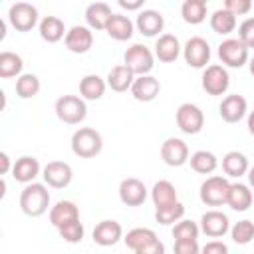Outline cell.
<instances>
[{
    "instance_id": "cell-1",
    "label": "cell",
    "mask_w": 254,
    "mask_h": 254,
    "mask_svg": "<svg viewBox=\"0 0 254 254\" xmlns=\"http://www.w3.org/2000/svg\"><path fill=\"white\" fill-rule=\"evenodd\" d=\"M50 206V192L46 183H30L20 192V208L26 216L38 218Z\"/></svg>"
},
{
    "instance_id": "cell-2",
    "label": "cell",
    "mask_w": 254,
    "mask_h": 254,
    "mask_svg": "<svg viewBox=\"0 0 254 254\" xmlns=\"http://www.w3.org/2000/svg\"><path fill=\"white\" fill-rule=\"evenodd\" d=\"M101 149H103L101 133L95 131L93 127H79L71 135V151L79 159H93L101 153Z\"/></svg>"
},
{
    "instance_id": "cell-3",
    "label": "cell",
    "mask_w": 254,
    "mask_h": 254,
    "mask_svg": "<svg viewBox=\"0 0 254 254\" xmlns=\"http://www.w3.org/2000/svg\"><path fill=\"white\" fill-rule=\"evenodd\" d=\"M123 64L135 73V77L151 75V69L155 67V52H151L143 44H133V46H129L125 50Z\"/></svg>"
},
{
    "instance_id": "cell-4",
    "label": "cell",
    "mask_w": 254,
    "mask_h": 254,
    "mask_svg": "<svg viewBox=\"0 0 254 254\" xmlns=\"http://www.w3.org/2000/svg\"><path fill=\"white\" fill-rule=\"evenodd\" d=\"M56 115L60 121L67 125H79L87 115V105L83 97L77 95H62L56 101Z\"/></svg>"
},
{
    "instance_id": "cell-5",
    "label": "cell",
    "mask_w": 254,
    "mask_h": 254,
    "mask_svg": "<svg viewBox=\"0 0 254 254\" xmlns=\"http://www.w3.org/2000/svg\"><path fill=\"white\" fill-rule=\"evenodd\" d=\"M228 190H230L228 179L222 175H212L200 185L198 196L206 206H222L228 200Z\"/></svg>"
},
{
    "instance_id": "cell-6",
    "label": "cell",
    "mask_w": 254,
    "mask_h": 254,
    "mask_svg": "<svg viewBox=\"0 0 254 254\" xmlns=\"http://www.w3.org/2000/svg\"><path fill=\"white\" fill-rule=\"evenodd\" d=\"M177 127L187 135H196L204 127V113L194 103H181L175 113Z\"/></svg>"
},
{
    "instance_id": "cell-7",
    "label": "cell",
    "mask_w": 254,
    "mask_h": 254,
    "mask_svg": "<svg viewBox=\"0 0 254 254\" xmlns=\"http://www.w3.org/2000/svg\"><path fill=\"white\" fill-rule=\"evenodd\" d=\"M8 22L16 32H30L38 24V8L30 2H16L8 10Z\"/></svg>"
},
{
    "instance_id": "cell-8",
    "label": "cell",
    "mask_w": 254,
    "mask_h": 254,
    "mask_svg": "<svg viewBox=\"0 0 254 254\" xmlns=\"http://www.w3.org/2000/svg\"><path fill=\"white\" fill-rule=\"evenodd\" d=\"M183 58L187 62V65L194 67V69H202L208 67L210 62V46L202 36H192L187 40V44L183 46Z\"/></svg>"
},
{
    "instance_id": "cell-9",
    "label": "cell",
    "mask_w": 254,
    "mask_h": 254,
    "mask_svg": "<svg viewBox=\"0 0 254 254\" xmlns=\"http://www.w3.org/2000/svg\"><path fill=\"white\" fill-rule=\"evenodd\" d=\"M218 60L224 67H242L248 58V48L238 38H226L218 44Z\"/></svg>"
},
{
    "instance_id": "cell-10",
    "label": "cell",
    "mask_w": 254,
    "mask_h": 254,
    "mask_svg": "<svg viewBox=\"0 0 254 254\" xmlns=\"http://www.w3.org/2000/svg\"><path fill=\"white\" fill-rule=\"evenodd\" d=\"M200 85L208 95H224L228 91V85H230V75H228L224 65L212 64V65L204 67L202 77H200Z\"/></svg>"
},
{
    "instance_id": "cell-11",
    "label": "cell",
    "mask_w": 254,
    "mask_h": 254,
    "mask_svg": "<svg viewBox=\"0 0 254 254\" xmlns=\"http://www.w3.org/2000/svg\"><path fill=\"white\" fill-rule=\"evenodd\" d=\"M42 177L44 183L52 189H65L71 179H73V171L65 161H50L44 169H42Z\"/></svg>"
},
{
    "instance_id": "cell-12",
    "label": "cell",
    "mask_w": 254,
    "mask_h": 254,
    "mask_svg": "<svg viewBox=\"0 0 254 254\" xmlns=\"http://www.w3.org/2000/svg\"><path fill=\"white\" fill-rule=\"evenodd\" d=\"M161 159L169 167H183L189 161V147L179 137H169L161 145Z\"/></svg>"
},
{
    "instance_id": "cell-13",
    "label": "cell",
    "mask_w": 254,
    "mask_h": 254,
    "mask_svg": "<svg viewBox=\"0 0 254 254\" xmlns=\"http://www.w3.org/2000/svg\"><path fill=\"white\" fill-rule=\"evenodd\" d=\"M119 200L125 206H141L147 200V187L135 177H127L119 185Z\"/></svg>"
},
{
    "instance_id": "cell-14",
    "label": "cell",
    "mask_w": 254,
    "mask_h": 254,
    "mask_svg": "<svg viewBox=\"0 0 254 254\" xmlns=\"http://www.w3.org/2000/svg\"><path fill=\"white\" fill-rule=\"evenodd\" d=\"M200 232L206 234L208 238H220L224 236L228 230H230V220L224 212L212 208V210H206L202 216H200Z\"/></svg>"
},
{
    "instance_id": "cell-15",
    "label": "cell",
    "mask_w": 254,
    "mask_h": 254,
    "mask_svg": "<svg viewBox=\"0 0 254 254\" xmlns=\"http://www.w3.org/2000/svg\"><path fill=\"white\" fill-rule=\"evenodd\" d=\"M64 44L71 54H87L93 46V32L87 26H71L64 38Z\"/></svg>"
},
{
    "instance_id": "cell-16",
    "label": "cell",
    "mask_w": 254,
    "mask_h": 254,
    "mask_svg": "<svg viewBox=\"0 0 254 254\" xmlns=\"http://www.w3.org/2000/svg\"><path fill=\"white\" fill-rule=\"evenodd\" d=\"M248 111V101L238 95V93H230L226 97H222L220 105H218V113L222 117V121L226 123H238Z\"/></svg>"
},
{
    "instance_id": "cell-17",
    "label": "cell",
    "mask_w": 254,
    "mask_h": 254,
    "mask_svg": "<svg viewBox=\"0 0 254 254\" xmlns=\"http://www.w3.org/2000/svg\"><path fill=\"white\" fill-rule=\"evenodd\" d=\"M135 28L145 38H155V36H161L163 28H165V18H163V14L159 10L147 8V10H141L139 12L137 22H135Z\"/></svg>"
},
{
    "instance_id": "cell-18",
    "label": "cell",
    "mask_w": 254,
    "mask_h": 254,
    "mask_svg": "<svg viewBox=\"0 0 254 254\" xmlns=\"http://www.w3.org/2000/svg\"><path fill=\"white\" fill-rule=\"evenodd\" d=\"M183 54V46L175 34H161L155 42V58L163 64H173Z\"/></svg>"
},
{
    "instance_id": "cell-19",
    "label": "cell",
    "mask_w": 254,
    "mask_h": 254,
    "mask_svg": "<svg viewBox=\"0 0 254 254\" xmlns=\"http://www.w3.org/2000/svg\"><path fill=\"white\" fill-rule=\"evenodd\" d=\"M91 236L99 246H113L123 238V226L117 220H101L95 224Z\"/></svg>"
},
{
    "instance_id": "cell-20",
    "label": "cell",
    "mask_w": 254,
    "mask_h": 254,
    "mask_svg": "<svg viewBox=\"0 0 254 254\" xmlns=\"http://www.w3.org/2000/svg\"><path fill=\"white\" fill-rule=\"evenodd\" d=\"M159 91H161V83L153 75H139V77H135V81L131 85V95L143 103L153 101L159 95Z\"/></svg>"
},
{
    "instance_id": "cell-21",
    "label": "cell",
    "mask_w": 254,
    "mask_h": 254,
    "mask_svg": "<svg viewBox=\"0 0 254 254\" xmlns=\"http://www.w3.org/2000/svg\"><path fill=\"white\" fill-rule=\"evenodd\" d=\"M107 81V87L111 91H117V93H123V91H131V85L135 81V73L125 65V64H119V65H113L105 77Z\"/></svg>"
},
{
    "instance_id": "cell-22",
    "label": "cell",
    "mask_w": 254,
    "mask_h": 254,
    "mask_svg": "<svg viewBox=\"0 0 254 254\" xmlns=\"http://www.w3.org/2000/svg\"><path fill=\"white\" fill-rule=\"evenodd\" d=\"M40 163L36 157H30V155H24L20 159H16L14 167H12V177L14 181L18 183H24V185H30L34 183V179L40 175Z\"/></svg>"
},
{
    "instance_id": "cell-23",
    "label": "cell",
    "mask_w": 254,
    "mask_h": 254,
    "mask_svg": "<svg viewBox=\"0 0 254 254\" xmlns=\"http://www.w3.org/2000/svg\"><path fill=\"white\" fill-rule=\"evenodd\" d=\"M38 32H40V38L48 44H56L62 38H65V34H67V30L64 26V20L58 18V16H44L40 20Z\"/></svg>"
},
{
    "instance_id": "cell-24",
    "label": "cell",
    "mask_w": 254,
    "mask_h": 254,
    "mask_svg": "<svg viewBox=\"0 0 254 254\" xmlns=\"http://www.w3.org/2000/svg\"><path fill=\"white\" fill-rule=\"evenodd\" d=\"M226 204L236 212L248 210L252 206V189L248 185H244V183H230Z\"/></svg>"
},
{
    "instance_id": "cell-25",
    "label": "cell",
    "mask_w": 254,
    "mask_h": 254,
    "mask_svg": "<svg viewBox=\"0 0 254 254\" xmlns=\"http://www.w3.org/2000/svg\"><path fill=\"white\" fill-rule=\"evenodd\" d=\"M113 12L105 2H93L85 8V22L91 30H105Z\"/></svg>"
},
{
    "instance_id": "cell-26",
    "label": "cell",
    "mask_w": 254,
    "mask_h": 254,
    "mask_svg": "<svg viewBox=\"0 0 254 254\" xmlns=\"http://www.w3.org/2000/svg\"><path fill=\"white\" fill-rule=\"evenodd\" d=\"M105 32L115 42H127V40H131V36L135 32V24L129 20V16L113 14L109 24H107V28H105Z\"/></svg>"
},
{
    "instance_id": "cell-27",
    "label": "cell",
    "mask_w": 254,
    "mask_h": 254,
    "mask_svg": "<svg viewBox=\"0 0 254 254\" xmlns=\"http://www.w3.org/2000/svg\"><path fill=\"white\" fill-rule=\"evenodd\" d=\"M248 157L240 151H228L224 157H222V171L226 177H232V179H240L244 175H248Z\"/></svg>"
},
{
    "instance_id": "cell-28",
    "label": "cell",
    "mask_w": 254,
    "mask_h": 254,
    "mask_svg": "<svg viewBox=\"0 0 254 254\" xmlns=\"http://www.w3.org/2000/svg\"><path fill=\"white\" fill-rule=\"evenodd\" d=\"M77 218H79V208H77L75 202H71V200H58V202L50 208V222H52V226H56V228L64 226L65 222L77 220Z\"/></svg>"
},
{
    "instance_id": "cell-29",
    "label": "cell",
    "mask_w": 254,
    "mask_h": 254,
    "mask_svg": "<svg viewBox=\"0 0 254 254\" xmlns=\"http://www.w3.org/2000/svg\"><path fill=\"white\" fill-rule=\"evenodd\" d=\"M107 89V81L103 77H99L97 73H87L85 77H81L79 81V95L87 101H97L103 97Z\"/></svg>"
},
{
    "instance_id": "cell-30",
    "label": "cell",
    "mask_w": 254,
    "mask_h": 254,
    "mask_svg": "<svg viewBox=\"0 0 254 254\" xmlns=\"http://www.w3.org/2000/svg\"><path fill=\"white\" fill-rule=\"evenodd\" d=\"M151 200L155 204V208H163V206H169V204H175L179 202L177 198V189L171 181H157L151 189Z\"/></svg>"
},
{
    "instance_id": "cell-31",
    "label": "cell",
    "mask_w": 254,
    "mask_h": 254,
    "mask_svg": "<svg viewBox=\"0 0 254 254\" xmlns=\"http://www.w3.org/2000/svg\"><path fill=\"white\" fill-rule=\"evenodd\" d=\"M189 163H190V169H192L194 173H198V175H210V173H214L216 167H218L216 155L210 153V151H204V149L194 151V153L189 157Z\"/></svg>"
},
{
    "instance_id": "cell-32",
    "label": "cell",
    "mask_w": 254,
    "mask_h": 254,
    "mask_svg": "<svg viewBox=\"0 0 254 254\" xmlns=\"http://www.w3.org/2000/svg\"><path fill=\"white\" fill-rule=\"evenodd\" d=\"M24 67V60L14 54V52H2L0 54V77L10 79V77H20Z\"/></svg>"
},
{
    "instance_id": "cell-33",
    "label": "cell",
    "mask_w": 254,
    "mask_h": 254,
    "mask_svg": "<svg viewBox=\"0 0 254 254\" xmlns=\"http://www.w3.org/2000/svg\"><path fill=\"white\" fill-rule=\"evenodd\" d=\"M181 16L187 24H200L206 20V2L204 0H185L181 6Z\"/></svg>"
},
{
    "instance_id": "cell-34",
    "label": "cell",
    "mask_w": 254,
    "mask_h": 254,
    "mask_svg": "<svg viewBox=\"0 0 254 254\" xmlns=\"http://www.w3.org/2000/svg\"><path fill=\"white\" fill-rule=\"evenodd\" d=\"M210 28H212V32H216V34H220V36H228V34L234 32V28H236V16L230 14V12L224 10V8H218V10H214L212 16H210Z\"/></svg>"
},
{
    "instance_id": "cell-35",
    "label": "cell",
    "mask_w": 254,
    "mask_h": 254,
    "mask_svg": "<svg viewBox=\"0 0 254 254\" xmlns=\"http://www.w3.org/2000/svg\"><path fill=\"white\" fill-rule=\"evenodd\" d=\"M123 240H125L127 248H131L133 252H137L139 248H143V246L155 242V240H157V234H155V230H151V228H141V226H139V228L129 230V232L123 236Z\"/></svg>"
},
{
    "instance_id": "cell-36",
    "label": "cell",
    "mask_w": 254,
    "mask_h": 254,
    "mask_svg": "<svg viewBox=\"0 0 254 254\" xmlns=\"http://www.w3.org/2000/svg\"><path fill=\"white\" fill-rule=\"evenodd\" d=\"M40 93V79L34 73H22L16 79V95L20 99H32Z\"/></svg>"
},
{
    "instance_id": "cell-37",
    "label": "cell",
    "mask_w": 254,
    "mask_h": 254,
    "mask_svg": "<svg viewBox=\"0 0 254 254\" xmlns=\"http://www.w3.org/2000/svg\"><path fill=\"white\" fill-rule=\"evenodd\" d=\"M185 216V204L183 202H175L163 208H155V218L159 224H177L179 220H183Z\"/></svg>"
},
{
    "instance_id": "cell-38",
    "label": "cell",
    "mask_w": 254,
    "mask_h": 254,
    "mask_svg": "<svg viewBox=\"0 0 254 254\" xmlns=\"http://www.w3.org/2000/svg\"><path fill=\"white\" fill-rule=\"evenodd\" d=\"M230 236L236 244H250L254 240V222L244 218V220H238L234 222V226L230 228Z\"/></svg>"
},
{
    "instance_id": "cell-39",
    "label": "cell",
    "mask_w": 254,
    "mask_h": 254,
    "mask_svg": "<svg viewBox=\"0 0 254 254\" xmlns=\"http://www.w3.org/2000/svg\"><path fill=\"white\" fill-rule=\"evenodd\" d=\"M200 234V226L192 220H179L173 226V238L175 240H196Z\"/></svg>"
},
{
    "instance_id": "cell-40",
    "label": "cell",
    "mask_w": 254,
    "mask_h": 254,
    "mask_svg": "<svg viewBox=\"0 0 254 254\" xmlns=\"http://www.w3.org/2000/svg\"><path fill=\"white\" fill-rule=\"evenodd\" d=\"M58 232H60V236H62L65 242H69V244H77V242L83 240L85 228H83L81 220L77 218V220H71V222H65L64 226H60Z\"/></svg>"
},
{
    "instance_id": "cell-41",
    "label": "cell",
    "mask_w": 254,
    "mask_h": 254,
    "mask_svg": "<svg viewBox=\"0 0 254 254\" xmlns=\"http://www.w3.org/2000/svg\"><path fill=\"white\" fill-rule=\"evenodd\" d=\"M238 40L250 50L254 48V18H246L238 26Z\"/></svg>"
},
{
    "instance_id": "cell-42",
    "label": "cell",
    "mask_w": 254,
    "mask_h": 254,
    "mask_svg": "<svg viewBox=\"0 0 254 254\" xmlns=\"http://www.w3.org/2000/svg\"><path fill=\"white\" fill-rule=\"evenodd\" d=\"M224 10H228L234 16H244L252 10V2L250 0H224Z\"/></svg>"
},
{
    "instance_id": "cell-43",
    "label": "cell",
    "mask_w": 254,
    "mask_h": 254,
    "mask_svg": "<svg viewBox=\"0 0 254 254\" xmlns=\"http://www.w3.org/2000/svg\"><path fill=\"white\" fill-rule=\"evenodd\" d=\"M175 254H200V246L196 240H175Z\"/></svg>"
},
{
    "instance_id": "cell-44",
    "label": "cell",
    "mask_w": 254,
    "mask_h": 254,
    "mask_svg": "<svg viewBox=\"0 0 254 254\" xmlns=\"http://www.w3.org/2000/svg\"><path fill=\"white\" fill-rule=\"evenodd\" d=\"M200 254H228V246L222 240H210L200 248Z\"/></svg>"
},
{
    "instance_id": "cell-45",
    "label": "cell",
    "mask_w": 254,
    "mask_h": 254,
    "mask_svg": "<svg viewBox=\"0 0 254 254\" xmlns=\"http://www.w3.org/2000/svg\"><path fill=\"white\" fill-rule=\"evenodd\" d=\"M135 254H165V244L157 238L155 242H151V244H147V246L139 248Z\"/></svg>"
},
{
    "instance_id": "cell-46",
    "label": "cell",
    "mask_w": 254,
    "mask_h": 254,
    "mask_svg": "<svg viewBox=\"0 0 254 254\" xmlns=\"http://www.w3.org/2000/svg\"><path fill=\"white\" fill-rule=\"evenodd\" d=\"M119 6L123 8V10H139L141 6H143V0H119Z\"/></svg>"
},
{
    "instance_id": "cell-47",
    "label": "cell",
    "mask_w": 254,
    "mask_h": 254,
    "mask_svg": "<svg viewBox=\"0 0 254 254\" xmlns=\"http://www.w3.org/2000/svg\"><path fill=\"white\" fill-rule=\"evenodd\" d=\"M0 163H2L0 175H8V171L14 167V165H10V157H8V153H6V151H2V153H0Z\"/></svg>"
},
{
    "instance_id": "cell-48",
    "label": "cell",
    "mask_w": 254,
    "mask_h": 254,
    "mask_svg": "<svg viewBox=\"0 0 254 254\" xmlns=\"http://www.w3.org/2000/svg\"><path fill=\"white\" fill-rule=\"evenodd\" d=\"M248 131H250V135H254V111H250L248 113Z\"/></svg>"
},
{
    "instance_id": "cell-49",
    "label": "cell",
    "mask_w": 254,
    "mask_h": 254,
    "mask_svg": "<svg viewBox=\"0 0 254 254\" xmlns=\"http://www.w3.org/2000/svg\"><path fill=\"white\" fill-rule=\"evenodd\" d=\"M246 177H248V187L254 190V167L248 169V175H246Z\"/></svg>"
},
{
    "instance_id": "cell-50",
    "label": "cell",
    "mask_w": 254,
    "mask_h": 254,
    "mask_svg": "<svg viewBox=\"0 0 254 254\" xmlns=\"http://www.w3.org/2000/svg\"><path fill=\"white\" fill-rule=\"evenodd\" d=\"M248 67H250V73L254 75V56H252V58L248 60Z\"/></svg>"
}]
</instances>
